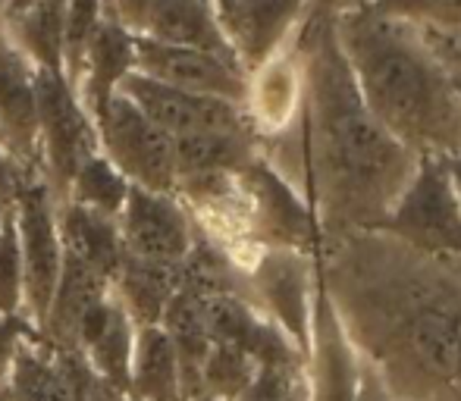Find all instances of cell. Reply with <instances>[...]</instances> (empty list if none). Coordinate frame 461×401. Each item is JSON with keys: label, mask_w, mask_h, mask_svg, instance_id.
I'll return each mask as SVG.
<instances>
[{"label": "cell", "mask_w": 461, "mask_h": 401, "mask_svg": "<svg viewBox=\"0 0 461 401\" xmlns=\"http://www.w3.org/2000/svg\"><path fill=\"white\" fill-rule=\"evenodd\" d=\"M4 210H6V204H0V226H4Z\"/></svg>", "instance_id": "cell-42"}, {"label": "cell", "mask_w": 461, "mask_h": 401, "mask_svg": "<svg viewBox=\"0 0 461 401\" xmlns=\"http://www.w3.org/2000/svg\"><path fill=\"white\" fill-rule=\"evenodd\" d=\"M251 280L261 292V301L274 314L276 326L304 354L311 348V316H314L308 301V263L295 251L276 248L258 261Z\"/></svg>", "instance_id": "cell-12"}, {"label": "cell", "mask_w": 461, "mask_h": 401, "mask_svg": "<svg viewBox=\"0 0 461 401\" xmlns=\"http://www.w3.org/2000/svg\"><path fill=\"white\" fill-rule=\"evenodd\" d=\"M302 401H308V398H302Z\"/></svg>", "instance_id": "cell-46"}, {"label": "cell", "mask_w": 461, "mask_h": 401, "mask_svg": "<svg viewBox=\"0 0 461 401\" xmlns=\"http://www.w3.org/2000/svg\"><path fill=\"white\" fill-rule=\"evenodd\" d=\"M346 60L370 113L420 157L461 154V103L452 76L414 29L365 10L336 22Z\"/></svg>", "instance_id": "cell-2"}, {"label": "cell", "mask_w": 461, "mask_h": 401, "mask_svg": "<svg viewBox=\"0 0 461 401\" xmlns=\"http://www.w3.org/2000/svg\"><path fill=\"white\" fill-rule=\"evenodd\" d=\"M458 342H461V316H458Z\"/></svg>", "instance_id": "cell-43"}, {"label": "cell", "mask_w": 461, "mask_h": 401, "mask_svg": "<svg viewBox=\"0 0 461 401\" xmlns=\"http://www.w3.org/2000/svg\"><path fill=\"white\" fill-rule=\"evenodd\" d=\"M148 6H151V0H107V10L113 13L132 35H141V29H145Z\"/></svg>", "instance_id": "cell-35"}, {"label": "cell", "mask_w": 461, "mask_h": 401, "mask_svg": "<svg viewBox=\"0 0 461 401\" xmlns=\"http://www.w3.org/2000/svg\"><path fill=\"white\" fill-rule=\"evenodd\" d=\"M141 35L154 38V41L179 44V48L207 50V54H217L239 67L213 0H151Z\"/></svg>", "instance_id": "cell-14"}, {"label": "cell", "mask_w": 461, "mask_h": 401, "mask_svg": "<svg viewBox=\"0 0 461 401\" xmlns=\"http://www.w3.org/2000/svg\"><path fill=\"white\" fill-rule=\"evenodd\" d=\"M95 129L101 154L129 183L160 195H176L173 138L154 126L126 94H113L110 107L95 120Z\"/></svg>", "instance_id": "cell-5"}, {"label": "cell", "mask_w": 461, "mask_h": 401, "mask_svg": "<svg viewBox=\"0 0 461 401\" xmlns=\"http://www.w3.org/2000/svg\"><path fill=\"white\" fill-rule=\"evenodd\" d=\"M258 364L245 352L223 342H213L201 367V398L204 401H236L255 379Z\"/></svg>", "instance_id": "cell-27"}, {"label": "cell", "mask_w": 461, "mask_h": 401, "mask_svg": "<svg viewBox=\"0 0 461 401\" xmlns=\"http://www.w3.org/2000/svg\"><path fill=\"white\" fill-rule=\"evenodd\" d=\"M304 0H220L217 16L245 73L274 60L279 44L302 16Z\"/></svg>", "instance_id": "cell-10"}, {"label": "cell", "mask_w": 461, "mask_h": 401, "mask_svg": "<svg viewBox=\"0 0 461 401\" xmlns=\"http://www.w3.org/2000/svg\"><path fill=\"white\" fill-rule=\"evenodd\" d=\"M120 94H126L154 126L164 129L170 138L192 132H251L245 103H232L213 94H194L183 88L164 85L151 76L132 73L120 82Z\"/></svg>", "instance_id": "cell-7"}, {"label": "cell", "mask_w": 461, "mask_h": 401, "mask_svg": "<svg viewBox=\"0 0 461 401\" xmlns=\"http://www.w3.org/2000/svg\"><path fill=\"white\" fill-rule=\"evenodd\" d=\"M213 4H220V0H213Z\"/></svg>", "instance_id": "cell-45"}, {"label": "cell", "mask_w": 461, "mask_h": 401, "mask_svg": "<svg viewBox=\"0 0 461 401\" xmlns=\"http://www.w3.org/2000/svg\"><path fill=\"white\" fill-rule=\"evenodd\" d=\"M0 401H10V392H6V389L0 392Z\"/></svg>", "instance_id": "cell-41"}, {"label": "cell", "mask_w": 461, "mask_h": 401, "mask_svg": "<svg viewBox=\"0 0 461 401\" xmlns=\"http://www.w3.org/2000/svg\"><path fill=\"white\" fill-rule=\"evenodd\" d=\"M107 0H67V35H63V76L79 82L82 57H86L88 38L101 22Z\"/></svg>", "instance_id": "cell-29"}, {"label": "cell", "mask_w": 461, "mask_h": 401, "mask_svg": "<svg viewBox=\"0 0 461 401\" xmlns=\"http://www.w3.org/2000/svg\"><path fill=\"white\" fill-rule=\"evenodd\" d=\"M129 398L185 401L176 348L160 326H139L135 333L132 364H129Z\"/></svg>", "instance_id": "cell-17"}, {"label": "cell", "mask_w": 461, "mask_h": 401, "mask_svg": "<svg viewBox=\"0 0 461 401\" xmlns=\"http://www.w3.org/2000/svg\"><path fill=\"white\" fill-rule=\"evenodd\" d=\"M38 88V151L41 173L48 176L57 200H67L69 183L86 157L97 147V129L76 85L57 69H35Z\"/></svg>", "instance_id": "cell-4"}, {"label": "cell", "mask_w": 461, "mask_h": 401, "mask_svg": "<svg viewBox=\"0 0 461 401\" xmlns=\"http://www.w3.org/2000/svg\"><path fill=\"white\" fill-rule=\"evenodd\" d=\"M120 236L129 254L160 263H179L194 242L192 219L176 195L132 185L120 213Z\"/></svg>", "instance_id": "cell-9"}, {"label": "cell", "mask_w": 461, "mask_h": 401, "mask_svg": "<svg viewBox=\"0 0 461 401\" xmlns=\"http://www.w3.org/2000/svg\"><path fill=\"white\" fill-rule=\"evenodd\" d=\"M446 164H449V176H452V185H456V192H458V200H461V154H456V157H446Z\"/></svg>", "instance_id": "cell-39"}, {"label": "cell", "mask_w": 461, "mask_h": 401, "mask_svg": "<svg viewBox=\"0 0 461 401\" xmlns=\"http://www.w3.org/2000/svg\"><path fill=\"white\" fill-rule=\"evenodd\" d=\"M135 333H139V326H135L129 310L113 295V307H110L104 329L82 348V354L95 367L97 377H104L107 383H113L122 392H129V364H132Z\"/></svg>", "instance_id": "cell-24"}, {"label": "cell", "mask_w": 461, "mask_h": 401, "mask_svg": "<svg viewBox=\"0 0 461 401\" xmlns=\"http://www.w3.org/2000/svg\"><path fill=\"white\" fill-rule=\"evenodd\" d=\"M110 295V282L79 263L76 257L63 254L60 280H57V292L50 301L48 320H44L41 335L54 348H76V329L86 310Z\"/></svg>", "instance_id": "cell-18"}, {"label": "cell", "mask_w": 461, "mask_h": 401, "mask_svg": "<svg viewBox=\"0 0 461 401\" xmlns=\"http://www.w3.org/2000/svg\"><path fill=\"white\" fill-rule=\"evenodd\" d=\"M25 166H32V164H19V160L0 145V204H13L19 183H23V176H25Z\"/></svg>", "instance_id": "cell-34"}, {"label": "cell", "mask_w": 461, "mask_h": 401, "mask_svg": "<svg viewBox=\"0 0 461 401\" xmlns=\"http://www.w3.org/2000/svg\"><path fill=\"white\" fill-rule=\"evenodd\" d=\"M242 179L251 183L258 210H261L264 223L274 229L276 238H283V242H289V245H298L308 238V213H304V207L298 204L283 179H276L274 173L261 164H251L249 170L242 173Z\"/></svg>", "instance_id": "cell-25"}, {"label": "cell", "mask_w": 461, "mask_h": 401, "mask_svg": "<svg viewBox=\"0 0 461 401\" xmlns=\"http://www.w3.org/2000/svg\"><path fill=\"white\" fill-rule=\"evenodd\" d=\"M427 41L433 44V50H437L439 60H446L449 67L461 69V44H456L452 38H439L437 31H430V35H427Z\"/></svg>", "instance_id": "cell-36"}, {"label": "cell", "mask_w": 461, "mask_h": 401, "mask_svg": "<svg viewBox=\"0 0 461 401\" xmlns=\"http://www.w3.org/2000/svg\"><path fill=\"white\" fill-rule=\"evenodd\" d=\"M383 226L420 248L461 257V200L446 157H420Z\"/></svg>", "instance_id": "cell-6"}, {"label": "cell", "mask_w": 461, "mask_h": 401, "mask_svg": "<svg viewBox=\"0 0 461 401\" xmlns=\"http://www.w3.org/2000/svg\"><path fill=\"white\" fill-rule=\"evenodd\" d=\"M0 314H23V248L13 204H6L0 226Z\"/></svg>", "instance_id": "cell-30"}, {"label": "cell", "mask_w": 461, "mask_h": 401, "mask_svg": "<svg viewBox=\"0 0 461 401\" xmlns=\"http://www.w3.org/2000/svg\"><path fill=\"white\" fill-rule=\"evenodd\" d=\"M110 289L129 310L135 326H160L167 301L179 289V263L148 261L126 251Z\"/></svg>", "instance_id": "cell-16"}, {"label": "cell", "mask_w": 461, "mask_h": 401, "mask_svg": "<svg viewBox=\"0 0 461 401\" xmlns=\"http://www.w3.org/2000/svg\"><path fill=\"white\" fill-rule=\"evenodd\" d=\"M29 333H38L23 314H0V392L10 386L13 361Z\"/></svg>", "instance_id": "cell-33"}, {"label": "cell", "mask_w": 461, "mask_h": 401, "mask_svg": "<svg viewBox=\"0 0 461 401\" xmlns=\"http://www.w3.org/2000/svg\"><path fill=\"white\" fill-rule=\"evenodd\" d=\"M135 69V35L113 16L104 10L101 22L88 38L86 57H82V73L76 82L82 103L88 116L97 120L110 107L113 94L120 92V82Z\"/></svg>", "instance_id": "cell-13"}, {"label": "cell", "mask_w": 461, "mask_h": 401, "mask_svg": "<svg viewBox=\"0 0 461 401\" xmlns=\"http://www.w3.org/2000/svg\"><path fill=\"white\" fill-rule=\"evenodd\" d=\"M0 145H4V135H0Z\"/></svg>", "instance_id": "cell-44"}, {"label": "cell", "mask_w": 461, "mask_h": 401, "mask_svg": "<svg viewBox=\"0 0 461 401\" xmlns=\"http://www.w3.org/2000/svg\"><path fill=\"white\" fill-rule=\"evenodd\" d=\"M374 13L399 22H424L437 29H461V0H374Z\"/></svg>", "instance_id": "cell-31"}, {"label": "cell", "mask_w": 461, "mask_h": 401, "mask_svg": "<svg viewBox=\"0 0 461 401\" xmlns=\"http://www.w3.org/2000/svg\"><path fill=\"white\" fill-rule=\"evenodd\" d=\"M0 29L35 67L63 73V35H67V0H35L16 16L0 19Z\"/></svg>", "instance_id": "cell-21"}, {"label": "cell", "mask_w": 461, "mask_h": 401, "mask_svg": "<svg viewBox=\"0 0 461 401\" xmlns=\"http://www.w3.org/2000/svg\"><path fill=\"white\" fill-rule=\"evenodd\" d=\"M449 76H452V88H456V94H458V103H461V69L452 67L449 69Z\"/></svg>", "instance_id": "cell-40"}, {"label": "cell", "mask_w": 461, "mask_h": 401, "mask_svg": "<svg viewBox=\"0 0 461 401\" xmlns=\"http://www.w3.org/2000/svg\"><path fill=\"white\" fill-rule=\"evenodd\" d=\"M308 398L295 364H261L236 401H302Z\"/></svg>", "instance_id": "cell-32"}, {"label": "cell", "mask_w": 461, "mask_h": 401, "mask_svg": "<svg viewBox=\"0 0 461 401\" xmlns=\"http://www.w3.org/2000/svg\"><path fill=\"white\" fill-rule=\"evenodd\" d=\"M129 183L101 151H95L92 157H86L76 170L73 183H69V192L67 198L76 200V204H86L92 207L97 213H107V217L120 219L122 207H126V198H129Z\"/></svg>", "instance_id": "cell-26"}, {"label": "cell", "mask_w": 461, "mask_h": 401, "mask_svg": "<svg viewBox=\"0 0 461 401\" xmlns=\"http://www.w3.org/2000/svg\"><path fill=\"white\" fill-rule=\"evenodd\" d=\"M255 107L258 116H264L267 122H283L292 113L295 103V76H292L289 63L267 60L258 69L255 88L249 85V101L245 107Z\"/></svg>", "instance_id": "cell-28"}, {"label": "cell", "mask_w": 461, "mask_h": 401, "mask_svg": "<svg viewBox=\"0 0 461 401\" xmlns=\"http://www.w3.org/2000/svg\"><path fill=\"white\" fill-rule=\"evenodd\" d=\"M10 401H73L57 352L41 333L23 339L10 373Z\"/></svg>", "instance_id": "cell-22"}, {"label": "cell", "mask_w": 461, "mask_h": 401, "mask_svg": "<svg viewBox=\"0 0 461 401\" xmlns=\"http://www.w3.org/2000/svg\"><path fill=\"white\" fill-rule=\"evenodd\" d=\"M29 4H35V0H4V6H0V19L16 16V13H23Z\"/></svg>", "instance_id": "cell-38"}, {"label": "cell", "mask_w": 461, "mask_h": 401, "mask_svg": "<svg viewBox=\"0 0 461 401\" xmlns=\"http://www.w3.org/2000/svg\"><path fill=\"white\" fill-rule=\"evenodd\" d=\"M57 195L41 166H25L13 198L19 248H23V316L41 333L63 267V242L57 229Z\"/></svg>", "instance_id": "cell-3"}, {"label": "cell", "mask_w": 461, "mask_h": 401, "mask_svg": "<svg viewBox=\"0 0 461 401\" xmlns=\"http://www.w3.org/2000/svg\"><path fill=\"white\" fill-rule=\"evenodd\" d=\"M414 354L433 377L446 379L449 386H461V342H458V316L446 310H420L408 329Z\"/></svg>", "instance_id": "cell-23"}, {"label": "cell", "mask_w": 461, "mask_h": 401, "mask_svg": "<svg viewBox=\"0 0 461 401\" xmlns=\"http://www.w3.org/2000/svg\"><path fill=\"white\" fill-rule=\"evenodd\" d=\"M135 69L164 85L183 88V92L213 94V98H226L232 103L249 101L245 69L217 54H207V50L179 48V44L135 35Z\"/></svg>", "instance_id": "cell-8"}, {"label": "cell", "mask_w": 461, "mask_h": 401, "mask_svg": "<svg viewBox=\"0 0 461 401\" xmlns=\"http://www.w3.org/2000/svg\"><path fill=\"white\" fill-rule=\"evenodd\" d=\"M57 229H60L63 254L76 257L88 270H95L97 276L113 282L122 254H126L120 223L113 217L67 198L57 204Z\"/></svg>", "instance_id": "cell-15"}, {"label": "cell", "mask_w": 461, "mask_h": 401, "mask_svg": "<svg viewBox=\"0 0 461 401\" xmlns=\"http://www.w3.org/2000/svg\"><path fill=\"white\" fill-rule=\"evenodd\" d=\"M311 342H314V398L308 401H355L358 392V367L352 361L346 339L339 333L333 307L321 299V307L311 316Z\"/></svg>", "instance_id": "cell-19"}, {"label": "cell", "mask_w": 461, "mask_h": 401, "mask_svg": "<svg viewBox=\"0 0 461 401\" xmlns=\"http://www.w3.org/2000/svg\"><path fill=\"white\" fill-rule=\"evenodd\" d=\"M179 176H242L255 164L251 132H192L173 138Z\"/></svg>", "instance_id": "cell-20"}, {"label": "cell", "mask_w": 461, "mask_h": 401, "mask_svg": "<svg viewBox=\"0 0 461 401\" xmlns=\"http://www.w3.org/2000/svg\"><path fill=\"white\" fill-rule=\"evenodd\" d=\"M35 69V63L0 29V135H4V147L19 164L41 166Z\"/></svg>", "instance_id": "cell-11"}, {"label": "cell", "mask_w": 461, "mask_h": 401, "mask_svg": "<svg viewBox=\"0 0 461 401\" xmlns=\"http://www.w3.org/2000/svg\"><path fill=\"white\" fill-rule=\"evenodd\" d=\"M314 154L327 200L348 219L376 223L411 183L414 151H408L370 113L346 60L333 22H321L308 60Z\"/></svg>", "instance_id": "cell-1"}, {"label": "cell", "mask_w": 461, "mask_h": 401, "mask_svg": "<svg viewBox=\"0 0 461 401\" xmlns=\"http://www.w3.org/2000/svg\"><path fill=\"white\" fill-rule=\"evenodd\" d=\"M355 401H386L380 383L374 377H358V392H355Z\"/></svg>", "instance_id": "cell-37"}]
</instances>
